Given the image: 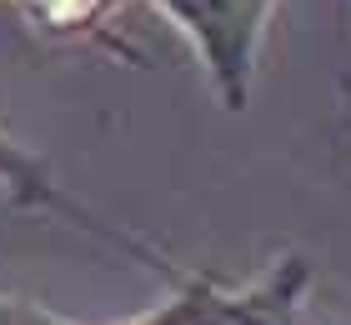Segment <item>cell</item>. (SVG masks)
I'll list each match as a JSON object with an SVG mask.
<instances>
[{
	"instance_id": "obj_1",
	"label": "cell",
	"mask_w": 351,
	"mask_h": 325,
	"mask_svg": "<svg viewBox=\"0 0 351 325\" xmlns=\"http://www.w3.org/2000/svg\"><path fill=\"white\" fill-rule=\"evenodd\" d=\"M306 285H311V265L301 255H281L266 275L246 285H226L211 270H186L171 300L121 325H291Z\"/></svg>"
},
{
	"instance_id": "obj_2",
	"label": "cell",
	"mask_w": 351,
	"mask_h": 325,
	"mask_svg": "<svg viewBox=\"0 0 351 325\" xmlns=\"http://www.w3.org/2000/svg\"><path fill=\"white\" fill-rule=\"evenodd\" d=\"M196 45V60L226 110H246L261 36L276 0H146Z\"/></svg>"
},
{
	"instance_id": "obj_3",
	"label": "cell",
	"mask_w": 351,
	"mask_h": 325,
	"mask_svg": "<svg viewBox=\"0 0 351 325\" xmlns=\"http://www.w3.org/2000/svg\"><path fill=\"white\" fill-rule=\"evenodd\" d=\"M0 185L10 190V200H15V205L51 210V216L71 220V225H81V231H90L95 240L116 246L121 255H131V260H141V265L161 270L171 285H176V281H186V265H176V260H171L161 246H151V240L131 235L125 225H110V220H101L90 205H81V200H75V195H71L66 185H56V175L45 170V160H40L36 151H30V145H21V140H15L5 125H0Z\"/></svg>"
},
{
	"instance_id": "obj_4",
	"label": "cell",
	"mask_w": 351,
	"mask_h": 325,
	"mask_svg": "<svg viewBox=\"0 0 351 325\" xmlns=\"http://www.w3.org/2000/svg\"><path fill=\"white\" fill-rule=\"evenodd\" d=\"M116 10H121V0H40V5L30 10V21L56 40H101L110 51H121V45L110 40V15Z\"/></svg>"
},
{
	"instance_id": "obj_5",
	"label": "cell",
	"mask_w": 351,
	"mask_h": 325,
	"mask_svg": "<svg viewBox=\"0 0 351 325\" xmlns=\"http://www.w3.org/2000/svg\"><path fill=\"white\" fill-rule=\"evenodd\" d=\"M0 325H81V320H66V315H56L51 305H40V300L0 290Z\"/></svg>"
},
{
	"instance_id": "obj_6",
	"label": "cell",
	"mask_w": 351,
	"mask_h": 325,
	"mask_svg": "<svg viewBox=\"0 0 351 325\" xmlns=\"http://www.w3.org/2000/svg\"><path fill=\"white\" fill-rule=\"evenodd\" d=\"M21 5H25V10H36V5H40V0H21Z\"/></svg>"
}]
</instances>
